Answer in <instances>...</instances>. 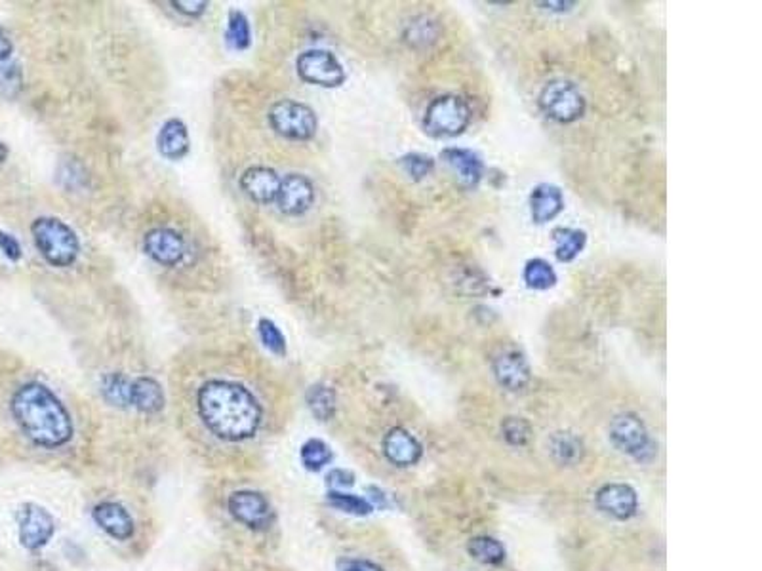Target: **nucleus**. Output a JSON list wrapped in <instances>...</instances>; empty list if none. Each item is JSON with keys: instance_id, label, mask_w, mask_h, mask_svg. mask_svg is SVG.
<instances>
[{"instance_id": "24", "label": "nucleus", "mask_w": 762, "mask_h": 571, "mask_svg": "<svg viewBox=\"0 0 762 571\" xmlns=\"http://www.w3.org/2000/svg\"><path fill=\"white\" fill-rule=\"evenodd\" d=\"M305 402H307L309 412L315 415V419H319V421H330L336 413V392L332 387L324 383L309 387L307 395H305Z\"/></svg>"}, {"instance_id": "31", "label": "nucleus", "mask_w": 762, "mask_h": 571, "mask_svg": "<svg viewBox=\"0 0 762 571\" xmlns=\"http://www.w3.org/2000/svg\"><path fill=\"white\" fill-rule=\"evenodd\" d=\"M502 436L513 448H523L532 438V427L523 417H505L502 423Z\"/></svg>"}, {"instance_id": "7", "label": "nucleus", "mask_w": 762, "mask_h": 571, "mask_svg": "<svg viewBox=\"0 0 762 571\" xmlns=\"http://www.w3.org/2000/svg\"><path fill=\"white\" fill-rule=\"evenodd\" d=\"M540 107L555 122L572 124L586 112V97L570 81H551L540 94Z\"/></svg>"}, {"instance_id": "16", "label": "nucleus", "mask_w": 762, "mask_h": 571, "mask_svg": "<svg viewBox=\"0 0 762 571\" xmlns=\"http://www.w3.org/2000/svg\"><path fill=\"white\" fill-rule=\"evenodd\" d=\"M384 455L391 465L406 468L417 465V461L422 459L424 455V448L408 430L395 427L391 428L384 438Z\"/></svg>"}, {"instance_id": "6", "label": "nucleus", "mask_w": 762, "mask_h": 571, "mask_svg": "<svg viewBox=\"0 0 762 571\" xmlns=\"http://www.w3.org/2000/svg\"><path fill=\"white\" fill-rule=\"evenodd\" d=\"M267 119L278 135L292 142H309L319 128L315 111L294 99L276 101L267 112Z\"/></svg>"}, {"instance_id": "32", "label": "nucleus", "mask_w": 762, "mask_h": 571, "mask_svg": "<svg viewBox=\"0 0 762 571\" xmlns=\"http://www.w3.org/2000/svg\"><path fill=\"white\" fill-rule=\"evenodd\" d=\"M399 164L402 172L414 181L425 180V177L433 174L435 170V160L427 155H422V152H410V155H404L399 160Z\"/></svg>"}, {"instance_id": "30", "label": "nucleus", "mask_w": 762, "mask_h": 571, "mask_svg": "<svg viewBox=\"0 0 762 571\" xmlns=\"http://www.w3.org/2000/svg\"><path fill=\"white\" fill-rule=\"evenodd\" d=\"M101 392L113 405H126L130 395V379L122 374H107L101 381Z\"/></svg>"}, {"instance_id": "27", "label": "nucleus", "mask_w": 762, "mask_h": 571, "mask_svg": "<svg viewBox=\"0 0 762 571\" xmlns=\"http://www.w3.org/2000/svg\"><path fill=\"white\" fill-rule=\"evenodd\" d=\"M523 278H525V282H526V286L530 289H538V291L551 289L556 284V273H555V269H553V266L548 261L541 259V258L530 259L525 265Z\"/></svg>"}, {"instance_id": "10", "label": "nucleus", "mask_w": 762, "mask_h": 571, "mask_svg": "<svg viewBox=\"0 0 762 571\" xmlns=\"http://www.w3.org/2000/svg\"><path fill=\"white\" fill-rule=\"evenodd\" d=\"M227 509L237 522L256 531L269 528L273 520L271 503L260 491L240 490L231 493L227 499Z\"/></svg>"}, {"instance_id": "39", "label": "nucleus", "mask_w": 762, "mask_h": 571, "mask_svg": "<svg viewBox=\"0 0 762 571\" xmlns=\"http://www.w3.org/2000/svg\"><path fill=\"white\" fill-rule=\"evenodd\" d=\"M12 52H14V44H12L4 31L0 29V61H6L12 56Z\"/></svg>"}, {"instance_id": "37", "label": "nucleus", "mask_w": 762, "mask_h": 571, "mask_svg": "<svg viewBox=\"0 0 762 571\" xmlns=\"http://www.w3.org/2000/svg\"><path fill=\"white\" fill-rule=\"evenodd\" d=\"M172 6L180 12V14H183V16H189V18H198V16H202L206 12V8H208V3H183V0H174L172 3Z\"/></svg>"}, {"instance_id": "17", "label": "nucleus", "mask_w": 762, "mask_h": 571, "mask_svg": "<svg viewBox=\"0 0 762 571\" xmlns=\"http://www.w3.org/2000/svg\"><path fill=\"white\" fill-rule=\"evenodd\" d=\"M92 516H94V522L113 539L128 541L134 536L136 531L134 518L121 503H114V501L99 503L96 505Z\"/></svg>"}, {"instance_id": "26", "label": "nucleus", "mask_w": 762, "mask_h": 571, "mask_svg": "<svg viewBox=\"0 0 762 571\" xmlns=\"http://www.w3.org/2000/svg\"><path fill=\"white\" fill-rule=\"evenodd\" d=\"M299 459L303 467L311 473H319L324 467H328L334 459V453L330 450L326 442L319 438H311L301 446L299 450Z\"/></svg>"}, {"instance_id": "5", "label": "nucleus", "mask_w": 762, "mask_h": 571, "mask_svg": "<svg viewBox=\"0 0 762 571\" xmlns=\"http://www.w3.org/2000/svg\"><path fill=\"white\" fill-rule=\"evenodd\" d=\"M608 436L610 442L614 444V448L633 457V459L639 463L652 461L657 453L656 444L650 433H648L644 421L631 412L619 413L610 421Z\"/></svg>"}, {"instance_id": "2", "label": "nucleus", "mask_w": 762, "mask_h": 571, "mask_svg": "<svg viewBox=\"0 0 762 571\" xmlns=\"http://www.w3.org/2000/svg\"><path fill=\"white\" fill-rule=\"evenodd\" d=\"M12 415L33 444L56 450L73 438V419L63 402L46 385L31 381L21 385L10 402Z\"/></svg>"}, {"instance_id": "12", "label": "nucleus", "mask_w": 762, "mask_h": 571, "mask_svg": "<svg viewBox=\"0 0 762 571\" xmlns=\"http://www.w3.org/2000/svg\"><path fill=\"white\" fill-rule=\"evenodd\" d=\"M595 505L603 514L616 520H629L639 511V495L629 484H604L595 495Z\"/></svg>"}, {"instance_id": "36", "label": "nucleus", "mask_w": 762, "mask_h": 571, "mask_svg": "<svg viewBox=\"0 0 762 571\" xmlns=\"http://www.w3.org/2000/svg\"><path fill=\"white\" fill-rule=\"evenodd\" d=\"M0 251H3L10 261L21 259V246L16 240V236H12L10 233H4V231H0Z\"/></svg>"}, {"instance_id": "29", "label": "nucleus", "mask_w": 762, "mask_h": 571, "mask_svg": "<svg viewBox=\"0 0 762 571\" xmlns=\"http://www.w3.org/2000/svg\"><path fill=\"white\" fill-rule=\"evenodd\" d=\"M328 505L334 506L336 511L347 513L353 516H368L374 511L372 503L366 498H361V495L347 493V491H338V490H332L328 493Z\"/></svg>"}, {"instance_id": "8", "label": "nucleus", "mask_w": 762, "mask_h": 571, "mask_svg": "<svg viewBox=\"0 0 762 571\" xmlns=\"http://www.w3.org/2000/svg\"><path fill=\"white\" fill-rule=\"evenodd\" d=\"M296 69L303 82L321 88H338L347 79L346 69H343L339 59L328 50L319 48L299 54Z\"/></svg>"}, {"instance_id": "13", "label": "nucleus", "mask_w": 762, "mask_h": 571, "mask_svg": "<svg viewBox=\"0 0 762 571\" xmlns=\"http://www.w3.org/2000/svg\"><path fill=\"white\" fill-rule=\"evenodd\" d=\"M492 370L498 383L511 390L518 392L525 390L532 381V370L526 357L517 349H505L492 362Z\"/></svg>"}, {"instance_id": "25", "label": "nucleus", "mask_w": 762, "mask_h": 571, "mask_svg": "<svg viewBox=\"0 0 762 571\" xmlns=\"http://www.w3.org/2000/svg\"><path fill=\"white\" fill-rule=\"evenodd\" d=\"M467 552L473 560L485 566H500L502 562H505V556H507L503 544L498 539L488 536L473 537L467 544Z\"/></svg>"}, {"instance_id": "1", "label": "nucleus", "mask_w": 762, "mask_h": 571, "mask_svg": "<svg viewBox=\"0 0 762 571\" xmlns=\"http://www.w3.org/2000/svg\"><path fill=\"white\" fill-rule=\"evenodd\" d=\"M197 410L214 436L245 442L258 435L263 412L258 398L240 383L210 379L197 392Z\"/></svg>"}, {"instance_id": "20", "label": "nucleus", "mask_w": 762, "mask_h": 571, "mask_svg": "<svg viewBox=\"0 0 762 571\" xmlns=\"http://www.w3.org/2000/svg\"><path fill=\"white\" fill-rule=\"evenodd\" d=\"M159 152L168 160H182L190 149L187 126L180 119H170L160 126L157 135Z\"/></svg>"}, {"instance_id": "28", "label": "nucleus", "mask_w": 762, "mask_h": 571, "mask_svg": "<svg viewBox=\"0 0 762 571\" xmlns=\"http://www.w3.org/2000/svg\"><path fill=\"white\" fill-rule=\"evenodd\" d=\"M225 41L233 50H246L252 42V33H250V23L248 18L238 10L229 12L227 18V29H225Z\"/></svg>"}, {"instance_id": "14", "label": "nucleus", "mask_w": 762, "mask_h": 571, "mask_svg": "<svg viewBox=\"0 0 762 571\" xmlns=\"http://www.w3.org/2000/svg\"><path fill=\"white\" fill-rule=\"evenodd\" d=\"M144 248L147 256L162 266H175L185 256L182 235L167 227L151 228L144 238Z\"/></svg>"}, {"instance_id": "4", "label": "nucleus", "mask_w": 762, "mask_h": 571, "mask_svg": "<svg viewBox=\"0 0 762 571\" xmlns=\"http://www.w3.org/2000/svg\"><path fill=\"white\" fill-rule=\"evenodd\" d=\"M471 122V107L462 96L444 94L431 101L425 109L424 128L433 137H455Z\"/></svg>"}, {"instance_id": "19", "label": "nucleus", "mask_w": 762, "mask_h": 571, "mask_svg": "<svg viewBox=\"0 0 762 571\" xmlns=\"http://www.w3.org/2000/svg\"><path fill=\"white\" fill-rule=\"evenodd\" d=\"M564 210L563 190L551 183H541L530 193V215L533 223H549Z\"/></svg>"}, {"instance_id": "33", "label": "nucleus", "mask_w": 762, "mask_h": 571, "mask_svg": "<svg viewBox=\"0 0 762 571\" xmlns=\"http://www.w3.org/2000/svg\"><path fill=\"white\" fill-rule=\"evenodd\" d=\"M258 334L260 339L265 345L267 351H271L276 357H284L286 354V337L283 336L281 329L269 319H261L258 322Z\"/></svg>"}, {"instance_id": "11", "label": "nucleus", "mask_w": 762, "mask_h": 571, "mask_svg": "<svg viewBox=\"0 0 762 571\" xmlns=\"http://www.w3.org/2000/svg\"><path fill=\"white\" fill-rule=\"evenodd\" d=\"M275 202L284 215L298 218V215L309 212V208L313 206L315 185L311 183L309 177L301 174H288L284 180H281V187H278Z\"/></svg>"}, {"instance_id": "40", "label": "nucleus", "mask_w": 762, "mask_h": 571, "mask_svg": "<svg viewBox=\"0 0 762 571\" xmlns=\"http://www.w3.org/2000/svg\"><path fill=\"white\" fill-rule=\"evenodd\" d=\"M8 152H10V150H8V147H6L3 142H0V164H4V162H6Z\"/></svg>"}, {"instance_id": "21", "label": "nucleus", "mask_w": 762, "mask_h": 571, "mask_svg": "<svg viewBox=\"0 0 762 571\" xmlns=\"http://www.w3.org/2000/svg\"><path fill=\"white\" fill-rule=\"evenodd\" d=\"M130 405L137 412L152 415L164 408V390L157 379L152 377H136L130 381Z\"/></svg>"}, {"instance_id": "18", "label": "nucleus", "mask_w": 762, "mask_h": 571, "mask_svg": "<svg viewBox=\"0 0 762 571\" xmlns=\"http://www.w3.org/2000/svg\"><path fill=\"white\" fill-rule=\"evenodd\" d=\"M440 158L452 170V174L457 177V181H460L462 185L473 189L480 183L485 166H482V160L475 155L473 150L450 147V149H444L440 152Z\"/></svg>"}, {"instance_id": "9", "label": "nucleus", "mask_w": 762, "mask_h": 571, "mask_svg": "<svg viewBox=\"0 0 762 571\" xmlns=\"http://www.w3.org/2000/svg\"><path fill=\"white\" fill-rule=\"evenodd\" d=\"M56 520L44 506L36 503H25L18 516V533L21 547L27 551H38L54 537Z\"/></svg>"}, {"instance_id": "35", "label": "nucleus", "mask_w": 762, "mask_h": 571, "mask_svg": "<svg viewBox=\"0 0 762 571\" xmlns=\"http://www.w3.org/2000/svg\"><path fill=\"white\" fill-rule=\"evenodd\" d=\"M326 482L332 490L343 491L354 484V475L351 471H346V468H332L326 476Z\"/></svg>"}, {"instance_id": "15", "label": "nucleus", "mask_w": 762, "mask_h": 571, "mask_svg": "<svg viewBox=\"0 0 762 571\" xmlns=\"http://www.w3.org/2000/svg\"><path fill=\"white\" fill-rule=\"evenodd\" d=\"M238 185L250 200L267 206V204H273L276 200L278 187H281V177H278V174L273 168L252 166L240 175Z\"/></svg>"}, {"instance_id": "23", "label": "nucleus", "mask_w": 762, "mask_h": 571, "mask_svg": "<svg viewBox=\"0 0 762 571\" xmlns=\"http://www.w3.org/2000/svg\"><path fill=\"white\" fill-rule=\"evenodd\" d=\"M553 238L556 244L555 256L563 263L574 261L587 244V235L586 231H579V228H556Z\"/></svg>"}, {"instance_id": "34", "label": "nucleus", "mask_w": 762, "mask_h": 571, "mask_svg": "<svg viewBox=\"0 0 762 571\" xmlns=\"http://www.w3.org/2000/svg\"><path fill=\"white\" fill-rule=\"evenodd\" d=\"M431 29H433V23H431L427 18H422V19H417L410 25L408 31H406V38H408L412 44H417V42L425 44L427 36L431 38V41H435V36L429 35Z\"/></svg>"}, {"instance_id": "3", "label": "nucleus", "mask_w": 762, "mask_h": 571, "mask_svg": "<svg viewBox=\"0 0 762 571\" xmlns=\"http://www.w3.org/2000/svg\"><path fill=\"white\" fill-rule=\"evenodd\" d=\"M36 250L52 266H71L79 258L81 244L73 228L58 218H38L31 225Z\"/></svg>"}, {"instance_id": "38", "label": "nucleus", "mask_w": 762, "mask_h": 571, "mask_svg": "<svg viewBox=\"0 0 762 571\" xmlns=\"http://www.w3.org/2000/svg\"><path fill=\"white\" fill-rule=\"evenodd\" d=\"M339 571H385V569L370 560H359V558H353V560L341 562Z\"/></svg>"}, {"instance_id": "22", "label": "nucleus", "mask_w": 762, "mask_h": 571, "mask_svg": "<svg viewBox=\"0 0 762 571\" xmlns=\"http://www.w3.org/2000/svg\"><path fill=\"white\" fill-rule=\"evenodd\" d=\"M549 451L553 459L561 465L572 467L581 461L583 457V442L574 433H555L549 442Z\"/></svg>"}]
</instances>
